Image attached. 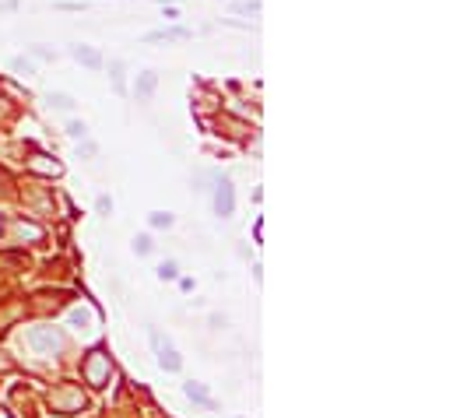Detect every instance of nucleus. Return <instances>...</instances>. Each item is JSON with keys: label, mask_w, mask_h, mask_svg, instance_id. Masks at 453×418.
Listing matches in <instances>:
<instances>
[{"label": "nucleus", "mask_w": 453, "mask_h": 418, "mask_svg": "<svg viewBox=\"0 0 453 418\" xmlns=\"http://www.w3.org/2000/svg\"><path fill=\"white\" fill-rule=\"evenodd\" d=\"M28 345L39 355H56L64 348V338H60V331H53V327H28Z\"/></svg>", "instance_id": "nucleus-1"}, {"label": "nucleus", "mask_w": 453, "mask_h": 418, "mask_svg": "<svg viewBox=\"0 0 453 418\" xmlns=\"http://www.w3.org/2000/svg\"><path fill=\"white\" fill-rule=\"evenodd\" d=\"M109 355L106 351H92L88 355V362H84V376H88V383L92 386H102L106 380H109Z\"/></svg>", "instance_id": "nucleus-2"}, {"label": "nucleus", "mask_w": 453, "mask_h": 418, "mask_svg": "<svg viewBox=\"0 0 453 418\" xmlns=\"http://www.w3.org/2000/svg\"><path fill=\"white\" fill-rule=\"evenodd\" d=\"M232 207H235V194H232V183L229 179H215V215L229 218L232 215Z\"/></svg>", "instance_id": "nucleus-3"}, {"label": "nucleus", "mask_w": 453, "mask_h": 418, "mask_svg": "<svg viewBox=\"0 0 453 418\" xmlns=\"http://www.w3.org/2000/svg\"><path fill=\"white\" fill-rule=\"evenodd\" d=\"M190 36V28H159V32H148L144 43H187Z\"/></svg>", "instance_id": "nucleus-4"}, {"label": "nucleus", "mask_w": 453, "mask_h": 418, "mask_svg": "<svg viewBox=\"0 0 453 418\" xmlns=\"http://www.w3.org/2000/svg\"><path fill=\"white\" fill-rule=\"evenodd\" d=\"M71 56L78 60V64L92 67V71H99V67H102V53H99V49H92V46H81V43H74V46H71Z\"/></svg>", "instance_id": "nucleus-5"}, {"label": "nucleus", "mask_w": 453, "mask_h": 418, "mask_svg": "<svg viewBox=\"0 0 453 418\" xmlns=\"http://www.w3.org/2000/svg\"><path fill=\"white\" fill-rule=\"evenodd\" d=\"M155 355H159V366H162L165 373H179V366H183V358H179V351H176L172 345H165V348H159Z\"/></svg>", "instance_id": "nucleus-6"}, {"label": "nucleus", "mask_w": 453, "mask_h": 418, "mask_svg": "<svg viewBox=\"0 0 453 418\" xmlns=\"http://www.w3.org/2000/svg\"><path fill=\"white\" fill-rule=\"evenodd\" d=\"M183 394L190 397V401H197V404H204V408H215V397H211L207 391H204V383H183Z\"/></svg>", "instance_id": "nucleus-7"}, {"label": "nucleus", "mask_w": 453, "mask_h": 418, "mask_svg": "<svg viewBox=\"0 0 453 418\" xmlns=\"http://www.w3.org/2000/svg\"><path fill=\"white\" fill-rule=\"evenodd\" d=\"M155 84H159V74H155V71H144V74L137 78V84H134L137 99H151V92H155Z\"/></svg>", "instance_id": "nucleus-8"}, {"label": "nucleus", "mask_w": 453, "mask_h": 418, "mask_svg": "<svg viewBox=\"0 0 453 418\" xmlns=\"http://www.w3.org/2000/svg\"><path fill=\"white\" fill-rule=\"evenodd\" d=\"M28 165H32L36 172H43V176H60V172H64V165H60V162H49L46 155H32V159H28Z\"/></svg>", "instance_id": "nucleus-9"}, {"label": "nucleus", "mask_w": 453, "mask_h": 418, "mask_svg": "<svg viewBox=\"0 0 453 418\" xmlns=\"http://www.w3.org/2000/svg\"><path fill=\"white\" fill-rule=\"evenodd\" d=\"M109 78H113V84H116V92L124 95V92H127V81H124V60H113V64H109Z\"/></svg>", "instance_id": "nucleus-10"}, {"label": "nucleus", "mask_w": 453, "mask_h": 418, "mask_svg": "<svg viewBox=\"0 0 453 418\" xmlns=\"http://www.w3.org/2000/svg\"><path fill=\"white\" fill-rule=\"evenodd\" d=\"M49 106L60 109V113H71V109H74V99L64 95V92H53V95H49Z\"/></svg>", "instance_id": "nucleus-11"}, {"label": "nucleus", "mask_w": 453, "mask_h": 418, "mask_svg": "<svg viewBox=\"0 0 453 418\" xmlns=\"http://www.w3.org/2000/svg\"><path fill=\"white\" fill-rule=\"evenodd\" d=\"M11 71L14 74H36V64H32V60H25V56H14L11 60Z\"/></svg>", "instance_id": "nucleus-12"}, {"label": "nucleus", "mask_w": 453, "mask_h": 418, "mask_svg": "<svg viewBox=\"0 0 453 418\" xmlns=\"http://www.w3.org/2000/svg\"><path fill=\"white\" fill-rule=\"evenodd\" d=\"M232 11H239V14H260V4H257V0H235Z\"/></svg>", "instance_id": "nucleus-13"}, {"label": "nucleus", "mask_w": 453, "mask_h": 418, "mask_svg": "<svg viewBox=\"0 0 453 418\" xmlns=\"http://www.w3.org/2000/svg\"><path fill=\"white\" fill-rule=\"evenodd\" d=\"M67 134L78 137V141H84V137H88V124H84V119H71V124H67Z\"/></svg>", "instance_id": "nucleus-14"}, {"label": "nucleus", "mask_w": 453, "mask_h": 418, "mask_svg": "<svg viewBox=\"0 0 453 418\" xmlns=\"http://www.w3.org/2000/svg\"><path fill=\"white\" fill-rule=\"evenodd\" d=\"M134 253H141V257L151 253V239H148V235H137V239H134Z\"/></svg>", "instance_id": "nucleus-15"}, {"label": "nucleus", "mask_w": 453, "mask_h": 418, "mask_svg": "<svg viewBox=\"0 0 453 418\" xmlns=\"http://www.w3.org/2000/svg\"><path fill=\"white\" fill-rule=\"evenodd\" d=\"M151 225H155V229H169V225H172V215H165V211H155V215H151Z\"/></svg>", "instance_id": "nucleus-16"}, {"label": "nucleus", "mask_w": 453, "mask_h": 418, "mask_svg": "<svg viewBox=\"0 0 453 418\" xmlns=\"http://www.w3.org/2000/svg\"><path fill=\"white\" fill-rule=\"evenodd\" d=\"M28 49H32V56H39V60H53L56 53L49 49V46H43V43H36V46H28Z\"/></svg>", "instance_id": "nucleus-17"}, {"label": "nucleus", "mask_w": 453, "mask_h": 418, "mask_svg": "<svg viewBox=\"0 0 453 418\" xmlns=\"http://www.w3.org/2000/svg\"><path fill=\"white\" fill-rule=\"evenodd\" d=\"M159 278H162V281H172V278H176V264H172V260H165V264L159 267Z\"/></svg>", "instance_id": "nucleus-18"}, {"label": "nucleus", "mask_w": 453, "mask_h": 418, "mask_svg": "<svg viewBox=\"0 0 453 418\" xmlns=\"http://www.w3.org/2000/svg\"><path fill=\"white\" fill-rule=\"evenodd\" d=\"M18 232H21V235H28V239H39V235H43L36 225H25V222H18Z\"/></svg>", "instance_id": "nucleus-19"}, {"label": "nucleus", "mask_w": 453, "mask_h": 418, "mask_svg": "<svg viewBox=\"0 0 453 418\" xmlns=\"http://www.w3.org/2000/svg\"><path fill=\"white\" fill-rule=\"evenodd\" d=\"M71 323L84 327V323H88V313H84V310H71Z\"/></svg>", "instance_id": "nucleus-20"}, {"label": "nucleus", "mask_w": 453, "mask_h": 418, "mask_svg": "<svg viewBox=\"0 0 453 418\" xmlns=\"http://www.w3.org/2000/svg\"><path fill=\"white\" fill-rule=\"evenodd\" d=\"M99 211H102V215L113 211V200H109V197H99Z\"/></svg>", "instance_id": "nucleus-21"}, {"label": "nucleus", "mask_w": 453, "mask_h": 418, "mask_svg": "<svg viewBox=\"0 0 453 418\" xmlns=\"http://www.w3.org/2000/svg\"><path fill=\"white\" fill-rule=\"evenodd\" d=\"M0 418H4V415H0Z\"/></svg>", "instance_id": "nucleus-22"}]
</instances>
